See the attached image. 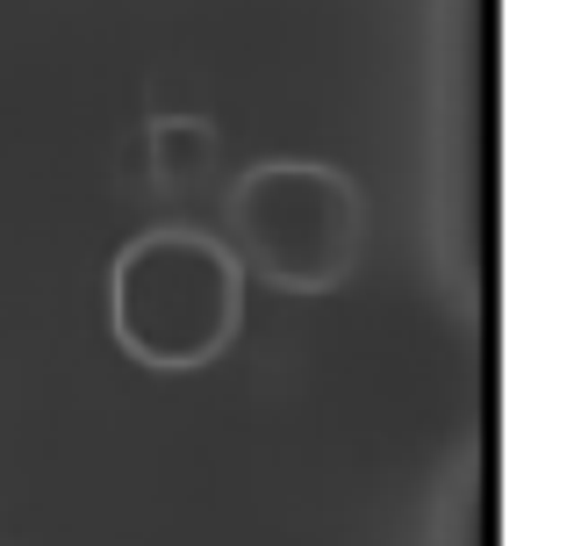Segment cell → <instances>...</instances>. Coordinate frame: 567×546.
Segmentation results:
<instances>
[{"instance_id":"6da1fadb","label":"cell","mask_w":567,"mask_h":546,"mask_svg":"<svg viewBox=\"0 0 567 546\" xmlns=\"http://www.w3.org/2000/svg\"><path fill=\"white\" fill-rule=\"evenodd\" d=\"M245 267L216 230H144L109 267V331L137 367L194 374L245 331Z\"/></svg>"},{"instance_id":"7a4b0ae2","label":"cell","mask_w":567,"mask_h":546,"mask_svg":"<svg viewBox=\"0 0 567 546\" xmlns=\"http://www.w3.org/2000/svg\"><path fill=\"white\" fill-rule=\"evenodd\" d=\"M237 267L280 295H331L360 274L367 253V195L352 173L317 158H266L230 187Z\"/></svg>"},{"instance_id":"3957f363","label":"cell","mask_w":567,"mask_h":546,"mask_svg":"<svg viewBox=\"0 0 567 546\" xmlns=\"http://www.w3.org/2000/svg\"><path fill=\"white\" fill-rule=\"evenodd\" d=\"M216 173V130L194 115H166L152 130V181L158 187H202Z\"/></svg>"}]
</instances>
